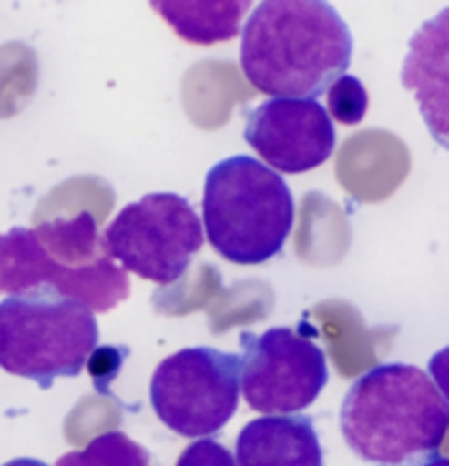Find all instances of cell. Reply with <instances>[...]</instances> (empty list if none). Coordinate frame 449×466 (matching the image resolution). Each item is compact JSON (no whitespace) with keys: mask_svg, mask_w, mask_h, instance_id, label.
<instances>
[{"mask_svg":"<svg viewBox=\"0 0 449 466\" xmlns=\"http://www.w3.org/2000/svg\"><path fill=\"white\" fill-rule=\"evenodd\" d=\"M243 138L281 173H307L322 167L335 149V127L318 101L268 99L246 116Z\"/></svg>","mask_w":449,"mask_h":466,"instance_id":"obj_9","label":"cell"},{"mask_svg":"<svg viewBox=\"0 0 449 466\" xmlns=\"http://www.w3.org/2000/svg\"><path fill=\"white\" fill-rule=\"evenodd\" d=\"M240 355L210 346L182 349L162 360L149 381V403L165 427L185 438L215 436L240 405Z\"/></svg>","mask_w":449,"mask_h":466,"instance_id":"obj_7","label":"cell"},{"mask_svg":"<svg viewBox=\"0 0 449 466\" xmlns=\"http://www.w3.org/2000/svg\"><path fill=\"white\" fill-rule=\"evenodd\" d=\"M101 246L123 272L156 285H171L202 250L204 230L187 198L178 193H148L110 221Z\"/></svg>","mask_w":449,"mask_h":466,"instance_id":"obj_6","label":"cell"},{"mask_svg":"<svg viewBox=\"0 0 449 466\" xmlns=\"http://www.w3.org/2000/svg\"><path fill=\"white\" fill-rule=\"evenodd\" d=\"M449 9L416 31L405 56L402 81L419 101L425 126L441 147H447V62Z\"/></svg>","mask_w":449,"mask_h":466,"instance_id":"obj_10","label":"cell"},{"mask_svg":"<svg viewBox=\"0 0 449 466\" xmlns=\"http://www.w3.org/2000/svg\"><path fill=\"white\" fill-rule=\"evenodd\" d=\"M237 466H322L324 453L310 416H261L235 442Z\"/></svg>","mask_w":449,"mask_h":466,"instance_id":"obj_11","label":"cell"},{"mask_svg":"<svg viewBox=\"0 0 449 466\" xmlns=\"http://www.w3.org/2000/svg\"><path fill=\"white\" fill-rule=\"evenodd\" d=\"M327 95V110L329 118L342 123V126H357L369 110V95H366L364 84L353 75H342L335 79Z\"/></svg>","mask_w":449,"mask_h":466,"instance_id":"obj_14","label":"cell"},{"mask_svg":"<svg viewBox=\"0 0 449 466\" xmlns=\"http://www.w3.org/2000/svg\"><path fill=\"white\" fill-rule=\"evenodd\" d=\"M48 287L106 313L129 296L128 274L106 257L95 217L57 219L0 235V294Z\"/></svg>","mask_w":449,"mask_h":466,"instance_id":"obj_3","label":"cell"},{"mask_svg":"<svg viewBox=\"0 0 449 466\" xmlns=\"http://www.w3.org/2000/svg\"><path fill=\"white\" fill-rule=\"evenodd\" d=\"M3 466H48V464L40 462V460H36V458H15V460H12V462H7Z\"/></svg>","mask_w":449,"mask_h":466,"instance_id":"obj_16","label":"cell"},{"mask_svg":"<svg viewBox=\"0 0 449 466\" xmlns=\"http://www.w3.org/2000/svg\"><path fill=\"white\" fill-rule=\"evenodd\" d=\"M202 210L209 243L235 265L277 257L296 219L288 182L250 156H230L207 173Z\"/></svg>","mask_w":449,"mask_h":466,"instance_id":"obj_4","label":"cell"},{"mask_svg":"<svg viewBox=\"0 0 449 466\" xmlns=\"http://www.w3.org/2000/svg\"><path fill=\"white\" fill-rule=\"evenodd\" d=\"M151 9L160 14V18L182 40L209 46L218 45V42H229L235 35H240L241 20L252 9V3L250 0H219V3L154 0Z\"/></svg>","mask_w":449,"mask_h":466,"instance_id":"obj_12","label":"cell"},{"mask_svg":"<svg viewBox=\"0 0 449 466\" xmlns=\"http://www.w3.org/2000/svg\"><path fill=\"white\" fill-rule=\"evenodd\" d=\"M241 392L248 408L268 416L299 414L329 383L324 350L307 333L274 327L241 335Z\"/></svg>","mask_w":449,"mask_h":466,"instance_id":"obj_8","label":"cell"},{"mask_svg":"<svg viewBox=\"0 0 449 466\" xmlns=\"http://www.w3.org/2000/svg\"><path fill=\"white\" fill-rule=\"evenodd\" d=\"M447 425L445 392L410 364L371 368L340 405L344 442L372 466H421L441 453Z\"/></svg>","mask_w":449,"mask_h":466,"instance_id":"obj_2","label":"cell"},{"mask_svg":"<svg viewBox=\"0 0 449 466\" xmlns=\"http://www.w3.org/2000/svg\"><path fill=\"white\" fill-rule=\"evenodd\" d=\"M421 466H449V462H447L445 455L438 453V455H434V458H430L427 462H423Z\"/></svg>","mask_w":449,"mask_h":466,"instance_id":"obj_17","label":"cell"},{"mask_svg":"<svg viewBox=\"0 0 449 466\" xmlns=\"http://www.w3.org/2000/svg\"><path fill=\"white\" fill-rule=\"evenodd\" d=\"M56 466H149V453L123 431H106L81 451L64 453Z\"/></svg>","mask_w":449,"mask_h":466,"instance_id":"obj_13","label":"cell"},{"mask_svg":"<svg viewBox=\"0 0 449 466\" xmlns=\"http://www.w3.org/2000/svg\"><path fill=\"white\" fill-rule=\"evenodd\" d=\"M99 344V324L84 302L48 287L0 302V368L48 390L81 375Z\"/></svg>","mask_w":449,"mask_h":466,"instance_id":"obj_5","label":"cell"},{"mask_svg":"<svg viewBox=\"0 0 449 466\" xmlns=\"http://www.w3.org/2000/svg\"><path fill=\"white\" fill-rule=\"evenodd\" d=\"M353 59L349 25L322 0H265L241 31V70L272 99L316 101Z\"/></svg>","mask_w":449,"mask_h":466,"instance_id":"obj_1","label":"cell"},{"mask_svg":"<svg viewBox=\"0 0 449 466\" xmlns=\"http://www.w3.org/2000/svg\"><path fill=\"white\" fill-rule=\"evenodd\" d=\"M176 466H237L235 455H232L224 444L213 441V438H199L189 444L180 453Z\"/></svg>","mask_w":449,"mask_h":466,"instance_id":"obj_15","label":"cell"}]
</instances>
